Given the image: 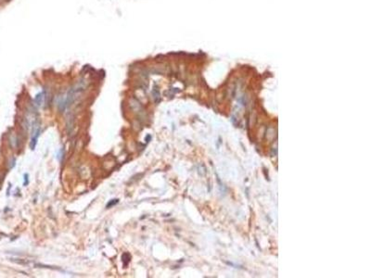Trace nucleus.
I'll return each instance as SVG.
<instances>
[{"label": "nucleus", "mask_w": 371, "mask_h": 278, "mask_svg": "<svg viewBox=\"0 0 371 278\" xmlns=\"http://www.w3.org/2000/svg\"><path fill=\"white\" fill-rule=\"evenodd\" d=\"M40 133H41L40 122H39L38 121L34 122V123H32V139H31V143H30L31 149L35 148L38 137H39V135H40Z\"/></svg>", "instance_id": "f257e3e1"}, {"label": "nucleus", "mask_w": 371, "mask_h": 278, "mask_svg": "<svg viewBox=\"0 0 371 278\" xmlns=\"http://www.w3.org/2000/svg\"><path fill=\"white\" fill-rule=\"evenodd\" d=\"M45 97H45V91H42V92L39 93V94H37L35 97V100H34L35 106H37V107H42V106L44 105V103H45Z\"/></svg>", "instance_id": "f03ea898"}, {"label": "nucleus", "mask_w": 371, "mask_h": 278, "mask_svg": "<svg viewBox=\"0 0 371 278\" xmlns=\"http://www.w3.org/2000/svg\"><path fill=\"white\" fill-rule=\"evenodd\" d=\"M117 203H118V199H112L110 203L107 204V208H110L112 206H114V205L117 204Z\"/></svg>", "instance_id": "7ed1b4c3"}, {"label": "nucleus", "mask_w": 371, "mask_h": 278, "mask_svg": "<svg viewBox=\"0 0 371 278\" xmlns=\"http://www.w3.org/2000/svg\"><path fill=\"white\" fill-rule=\"evenodd\" d=\"M25 182H24V185H26V184H28V174H25Z\"/></svg>", "instance_id": "20e7f679"}]
</instances>
